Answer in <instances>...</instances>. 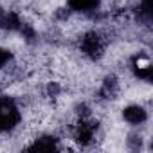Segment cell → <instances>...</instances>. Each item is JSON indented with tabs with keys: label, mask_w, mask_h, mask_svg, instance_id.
Listing matches in <instances>:
<instances>
[{
	"label": "cell",
	"mask_w": 153,
	"mask_h": 153,
	"mask_svg": "<svg viewBox=\"0 0 153 153\" xmlns=\"http://www.w3.org/2000/svg\"><path fill=\"white\" fill-rule=\"evenodd\" d=\"M20 121V112L15 103L7 97H0V131L15 128Z\"/></svg>",
	"instance_id": "6da1fadb"
},
{
	"label": "cell",
	"mask_w": 153,
	"mask_h": 153,
	"mask_svg": "<svg viewBox=\"0 0 153 153\" xmlns=\"http://www.w3.org/2000/svg\"><path fill=\"white\" fill-rule=\"evenodd\" d=\"M81 49L85 54H88L90 58H99L101 52H103V42H101V36L96 34V33H88L83 42H81Z\"/></svg>",
	"instance_id": "7a4b0ae2"
},
{
	"label": "cell",
	"mask_w": 153,
	"mask_h": 153,
	"mask_svg": "<svg viewBox=\"0 0 153 153\" xmlns=\"http://www.w3.org/2000/svg\"><path fill=\"white\" fill-rule=\"evenodd\" d=\"M123 115H124V119H126L128 123H131V124H139V123L146 121V110H144L142 106H137V105L124 108Z\"/></svg>",
	"instance_id": "3957f363"
},
{
	"label": "cell",
	"mask_w": 153,
	"mask_h": 153,
	"mask_svg": "<svg viewBox=\"0 0 153 153\" xmlns=\"http://www.w3.org/2000/svg\"><path fill=\"white\" fill-rule=\"evenodd\" d=\"M94 130H96V126L92 123H81L79 128H78V135H76L78 137V142L88 144L92 140V137H94Z\"/></svg>",
	"instance_id": "277c9868"
},
{
	"label": "cell",
	"mask_w": 153,
	"mask_h": 153,
	"mask_svg": "<svg viewBox=\"0 0 153 153\" xmlns=\"http://www.w3.org/2000/svg\"><path fill=\"white\" fill-rule=\"evenodd\" d=\"M99 4V0H68V6L76 11H88Z\"/></svg>",
	"instance_id": "5b68a950"
},
{
	"label": "cell",
	"mask_w": 153,
	"mask_h": 153,
	"mask_svg": "<svg viewBox=\"0 0 153 153\" xmlns=\"http://www.w3.org/2000/svg\"><path fill=\"white\" fill-rule=\"evenodd\" d=\"M56 148V140L54 137H43L40 140H36V144L31 149H54Z\"/></svg>",
	"instance_id": "8992f818"
},
{
	"label": "cell",
	"mask_w": 153,
	"mask_h": 153,
	"mask_svg": "<svg viewBox=\"0 0 153 153\" xmlns=\"http://www.w3.org/2000/svg\"><path fill=\"white\" fill-rule=\"evenodd\" d=\"M115 88H117L115 79H106V81H105V87H103V90H101V94H103L105 97H112V96L115 94Z\"/></svg>",
	"instance_id": "52a82bcc"
},
{
	"label": "cell",
	"mask_w": 153,
	"mask_h": 153,
	"mask_svg": "<svg viewBox=\"0 0 153 153\" xmlns=\"http://www.w3.org/2000/svg\"><path fill=\"white\" fill-rule=\"evenodd\" d=\"M9 58H11V54H9L6 49H0V67H2V65H4Z\"/></svg>",
	"instance_id": "ba28073f"
}]
</instances>
